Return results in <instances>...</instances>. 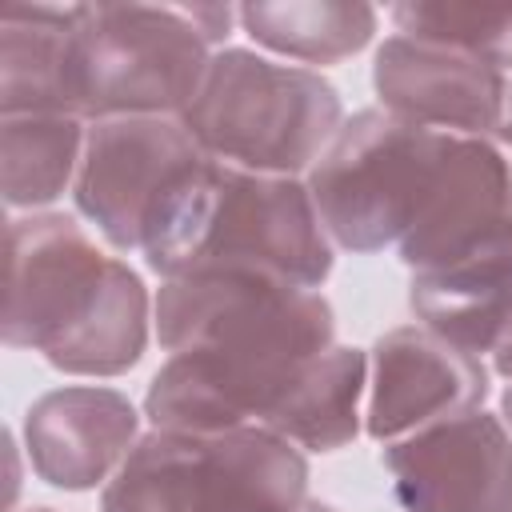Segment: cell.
<instances>
[{
    "instance_id": "cell-1",
    "label": "cell",
    "mask_w": 512,
    "mask_h": 512,
    "mask_svg": "<svg viewBox=\"0 0 512 512\" xmlns=\"http://www.w3.org/2000/svg\"><path fill=\"white\" fill-rule=\"evenodd\" d=\"M152 312L168 352L144 396L152 428H268L304 364L336 344V316L320 288L260 268L160 280Z\"/></svg>"
},
{
    "instance_id": "cell-2",
    "label": "cell",
    "mask_w": 512,
    "mask_h": 512,
    "mask_svg": "<svg viewBox=\"0 0 512 512\" xmlns=\"http://www.w3.org/2000/svg\"><path fill=\"white\" fill-rule=\"evenodd\" d=\"M152 300L140 272L96 248L64 212L8 224L4 344L40 352L68 376H120L148 348Z\"/></svg>"
},
{
    "instance_id": "cell-3",
    "label": "cell",
    "mask_w": 512,
    "mask_h": 512,
    "mask_svg": "<svg viewBox=\"0 0 512 512\" xmlns=\"http://www.w3.org/2000/svg\"><path fill=\"white\" fill-rule=\"evenodd\" d=\"M140 252L160 280L208 268H260L320 288L332 276V240L308 184L212 156L164 200Z\"/></svg>"
},
{
    "instance_id": "cell-4",
    "label": "cell",
    "mask_w": 512,
    "mask_h": 512,
    "mask_svg": "<svg viewBox=\"0 0 512 512\" xmlns=\"http://www.w3.org/2000/svg\"><path fill=\"white\" fill-rule=\"evenodd\" d=\"M228 4H76L68 100L80 120L180 116L228 36Z\"/></svg>"
},
{
    "instance_id": "cell-5",
    "label": "cell",
    "mask_w": 512,
    "mask_h": 512,
    "mask_svg": "<svg viewBox=\"0 0 512 512\" xmlns=\"http://www.w3.org/2000/svg\"><path fill=\"white\" fill-rule=\"evenodd\" d=\"M308 456L268 428H152L100 492V512H292Z\"/></svg>"
},
{
    "instance_id": "cell-6",
    "label": "cell",
    "mask_w": 512,
    "mask_h": 512,
    "mask_svg": "<svg viewBox=\"0 0 512 512\" xmlns=\"http://www.w3.org/2000/svg\"><path fill=\"white\" fill-rule=\"evenodd\" d=\"M180 120L212 160L296 176L332 144L344 124V104L340 92L304 64L220 48Z\"/></svg>"
},
{
    "instance_id": "cell-7",
    "label": "cell",
    "mask_w": 512,
    "mask_h": 512,
    "mask_svg": "<svg viewBox=\"0 0 512 512\" xmlns=\"http://www.w3.org/2000/svg\"><path fill=\"white\" fill-rule=\"evenodd\" d=\"M444 136L384 108L348 116L304 180L328 240L360 256L400 244L420 212Z\"/></svg>"
},
{
    "instance_id": "cell-8",
    "label": "cell",
    "mask_w": 512,
    "mask_h": 512,
    "mask_svg": "<svg viewBox=\"0 0 512 512\" xmlns=\"http://www.w3.org/2000/svg\"><path fill=\"white\" fill-rule=\"evenodd\" d=\"M208 152L180 116H112L92 120L76 168V212L116 248H144L164 200Z\"/></svg>"
},
{
    "instance_id": "cell-9",
    "label": "cell",
    "mask_w": 512,
    "mask_h": 512,
    "mask_svg": "<svg viewBox=\"0 0 512 512\" xmlns=\"http://www.w3.org/2000/svg\"><path fill=\"white\" fill-rule=\"evenodd\" d=\"M512 240V124L448 132L420 212L396 244L412 272Z\"/></svg>"
},
{
    "instance_id": "cell-10",
    "label": "cell",
    "mask_w": 512,
    "mask_h": 512,
    "mask_svg": "<svg viewBox=\"0 0 512 512\" xmlns=\"http://www.w3.org/2000/svg\"><path fill=\"white\" fill-rule=\"evenodd\" d=\"M400 512H512V432L472 408L384 444Z\"/></svg>"
},
{
    "instance_id": "cell-11",
    "label": "cell",
    "mask_w": 512,
    "mask_h": 512,
    "mask_svg": "<svg viewBox=\"0 0 512 512\" xmlns=\"http://www.w3.org/2000/svg\"><path fill=\"white\" fill-rule=\"evenodd\" d=\"M488 388L480 356L456 348L424 324H404L372 344L364 428L372 440L392 444L436 420L480 408Z\"/></svg>"
},
{
    "instance_id": "cell-12",
    "label": "cell",
    "mask_w": 512,
    "mask_h": 512,
    "mask_svg": "<svg viewBox=\"0 0 512 512\" xmlns=\"http://www.w3.org/2000/svg\"><path fill=\"white\" fill-rule=\"evenodd\" d=\"M380 108L440 132H488L508 124V80L488 60L416 36H388L372 60Z\"/></svg>"
},
{
    "instance_id": "cell-13",
    "label": "cell",
    "mask_w": 512,
    "mask_h": 512,
    "mask_svg": "<svg viewBox=\"0 0 512 512\" xmlns=\"http://www.w3.org/2000/svg\"><path fill=\"white\" fill-rule=\"evenodd\" d=\"M140 440L136 404L100 384H64L24 412V448L32 472L64 492L108 484Z\"/></svg>"
},
{
    "instance_id": "cell-14",
    "label": "cell",
    "mask_w": 512,
    "mask_h": 512,
    "mask_svg": "<svg viewBox=\"0 0 512 512\" xmlns=\"http://www.w3.org/2000/svg\"><path fill=\"white\" fill-rule=\"evenodd\" d=\"M412 316L472 356H492L512 324V240L412 272Z\"/></svg>"
},
{
    "instance_id": "cell-15",
    "label": "cell",
    "mask_w": 512,
    "mask_h": 512,
    "mask_svg": "<svg viewBox=\"0 0 512 512\" xmlns=\"http://www.w3.org/2000/svg\"><path fill=\"white\" fill-rule=\"evenodd\" d=\"M76 4H16L0 20V108L4 116L72 112L68 56ZM76 116V112H72Z\"/></svg>"
},
{
    "instance_id": "cell-16",
    "label": "cell",
    "mask_w": 512,
    "mask_h": 512,
    "mask_svg": "<svg viewBox=\"0 0 512 512\" xmlns=\"http://www.w3.org/2000/svg\"><path fill=\"white\" fill-rule=\"evenodd\" d=\"M368 388V356L332 344L304 364L292 392L268 420V432L292 440L300 452H336L360 432V396Z\"/></svg>"
},
{
    "instance_id": "cell-17",
    "label": "cell",
    "mask_w": 512,
    "mask_h": 512,
    "mask_svg": "<svg viewBox=\"0 0 512 512\" xmlns=\"http://www.w3.org/2000/svg\"><path fill=\"white\" fill-rule=\"evenodd\" d=\"M236 20L268 52L304 64H336L368 48L380 12L364 0H252L236 8Z\"/></svg>"
},
{
    "instance_id": "cell-18",
    "label": "cell",
    "mask_w": 512,
    "mask_h": 512,
    "mask_svg": "<svg viewBox=\"0 0 512 512\" xmlns=\"http://www.w3.org/2000/svg\"><path fill=\"white\" fill-rule=\"evenodd\" d=\"M84 120L72 112H28L4 116V204L44 208L76 184L84 156Z\"/></svg>"
},
{
    "instance_id": "cell-19",
    "label": "cell",
    "mask_w": 512,
    "mask_h": 512,
    "mask_svg": "<svg viewBox=\"0 0 512 512\" xmlns=\"http://www.w3.org/2000/svg\"><path fill=\"white\" fill-rule=\"evenodd\" d=\"M396 32L460 48L492 68H512V4H396L392 12Z\"/></svg>"
},
{
    "instance_id": "cell-20",
    "label": "cell",
    "mask_w": 512,
    "mask_h": 512,
    "mask_svg": "<svg viewBox=\"0 0 512 512\" xmlns=\"http://www.w3.org/2000/svg\"><path fill=\"white\" fill-rule=\"evenodd\" d=\"M492 372L504 376V380H512V324H508V332L500 336V344L492 352Z\"/></svg>"
},
{
    "instance_id": "cell-21",
    "label": "cell",
    "mask_w": 512,
    "mask_h": 512,
    "mask_svg": "<svg viewBox=\"0 0 512 512\" xmlns=\"http://www.w3.org/2000/svg\"><path fill=\"white\" fill-rule=\"evenodd\" d=\"M500 416H504V424H508V432H512V380L504 384V396H500Z\"/></svg>"
},
{
    "instance_id": "cell-22",
    "label": "cell",
    "mask_w": 512,
    "mask_h": 512,
    "mask_svg": "<svg viewBox=\"0 0 512 512\" xmlns=\"http://www.w3.org/2000/svg\"><path fill=\"white\" fill-rule=\"evenodd\" d=\"M292 512H336L332 504H320V500H304L300 508H292Z\"/></svg>"
},
{
    "instance_id": "cell-23",
    "label": "cell",
    "mask_w": 512,
    "mask_h": 512,
    "mask_svg": "<svg viewBox=\"0 0 512 512\" xmlns=\"http://www.w3.org/2000/svg\"><path fill=\"white\" fill-rule=\"evenodd\" d=\"M508 124H512V84H508Z\"/></svg>"
},
{
    "instance_id": "cell-24",
    "label": "cell",
    "mask_w": 512,
    "mask_h": 512,
    "mask_svg": "<svg viewBox=\"0 0 512 512\" xmlns=\"http://www.w3.org/2000/svg\"><path fill=\"white\" fill-rule=\"evenodd\" d=\"M24 512H56V508H24Z\"/></svg>"
}]
</instances>
